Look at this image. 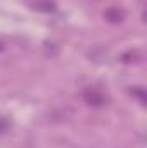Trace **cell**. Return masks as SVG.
Segmentation results:
<instances>
[{"instance_id": "1", "label": "cell", "mask_w": 147, "mask_h": 148, "mask_svg": "<svg viewBox=\"0 0 147 148\" xmlns=\"http://www.w3.org/2000/svg\"><path fill=\"white\" fill-rule=\"evenodd\" d=\"M85 100H87V103H90V105H94V107H101V105H104L106 103V98H104V95L102 93H99V91H95V90H92V91H85Z\"/></svg>"}, {"instance_id": "2", "label": "cell", "mask_w": 147, "mask_h": 148, "mask_svg": "<svg viewBox=\"0 0 147 148\" xmlns=\"http://www.w3.org/2000/svg\"><path fill=\"white\" fill-rule=\"evenodd\" d=\"M104 17L107 21H111V23H121L123 17H125V12L119 10V9H116V7H112V9H107L104 12Z\"/></svg>"}, {"instance_id": "3", "label": "cell", "mask_w": 147, "mask_h": 148, "mask_svg": "<svg viewBox=\"0 0 147 148\" xmlns=\"http://www.w3.org/2000/svg\"><path fill=\"white\" fill-rule=\"evenodd\" d=\"M33 7L38 9V10H43V12H50V10H54V2L52 0H35L33 2Z\"/></svg>"}, {"instance_id": "4", "label": "cell", "mask_w": 147, "mask_h": 148, "mask_svg": "<svg viewBox=\"0 0 147 148\" xmlns=\"http://www.w3.org/2000/svg\"><path fill=\"white\" fill-rule=\"evenodd\" d=\"M139 59H140V53H139L137 50H135V52H133V50H130V52H126V53L121 57V60H123V62H137Z\"/></svg>"}, {"instance_id": "5", "label": "cell", "mask_w": 147, "mask_h": 148, "mask_svg": "<svg viewBox=\"0 0 147 148\" xmlns=\"http://www.w3.org/2000/svg\"><path fill=\"white\" fill-rule=\"evenodd\" d=\"M132 93H133L135 97H139V100H140L142 103L146 102V93H144V90H142V88H133V90H132Z\"/></svg>"}, {"instance_id": "6", "label": "cell", "mask_w": 147, "mask_h": 148, "mask_svg": "<svg viewBox=\"0 0 147 148\" xmlns=\"http://www.w3.org/2000/svg\"><path fill=\"white\" fill-rule=\"evenodd\" d=\"M5 127H7V124H5V122H3V121H0V131H3V129H5Z\"/></svg>"}]
</instances>
